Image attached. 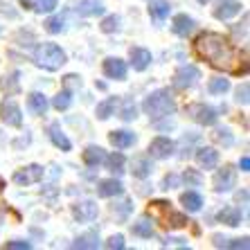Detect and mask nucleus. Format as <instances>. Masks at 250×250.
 Wrapping results in <instances>:
<instances>
[{
  "instance_id": "f257e3e1",
  "label": "nucleus",
  "mask_w": 250,
  "mask_h": 250,
  "mask_svg": "<svg viewBox=\"0 0 250 250\" xmlns=\"http://www.w3.org/2000/svg\"><path fill=\"white\" fill-rule=\"evenodd\" d=\"M194 50L214 70H223V72H230V75H241V70L246 72V63L239 47L219 32L198 34L196 41H194Z\"/></svg>"
},
{
  "instance_id": "f03ea898",
  "label": "nucleus",
  "mask_w": 250,
  "mask_h": 250,
  "mask_svg": "<svg viewBox=\"0 0 250 250\" xmlns=\"http://www.w3.org/2000/svg\"><path fill=\"white\" fill-rule=\"evenodd\" d=\"M149 216L156 219L165 230H181L185 228L187 223V216L178 209H174V205L169 203V201H151L149 203Z\"/></svg>"
},
{
  "instance_id": "7ed1b4c3",
  "label": "nucleus",
  "mask_w": 250,
  "mask_h": 250,
  "mask_svg": "<svg viewBox=\"0 0 250 250\" xmlns=\"http://www.w3.org/2000/svg\"><path fill=\"white\" fill-rule=\"evenodd\" d=\"M142 108L149 115V120H160V117L171 115L176 111V104H174V97L169 95V90H153L145 99Z\"/></svg>"
},
{
  "instance_id": "20e7f679",
  "label": "nucleus",
  "mask_w": 250,
  "mask_h": 250,
  "mask_svg": "<svg viewBox=\"0 0 250 250\" xmlns=\"http://www.w3.org/2000/svg\"><path fill=\"white\" fill-rule=\"evenodd\" d=\"M34 59H36V63L45 70H59L68 61L65 52L57 43H43V45H39L34 52Z\"/></svg>"
},
{
  "instance_id": "39448f33",
  "label": "nucleus",
  "mask_w": 250,
  "mask_h": 250,
  "mask_svg": "<svg viewBox=\"0 0 250 250\" xmlns=\"http://www.w3.org/2000/svg\"><path fill=\"white\" fill-rule=\"evenodd\" d=\"M187 115L192 117L194 122L203 124V126H212V124H216V120H219V115H216L214 108L208 106V104H201V102L187 106Z\"/></svg>"
},
{
  "instance_id": "423d86ee",
  "label": "nucleus",
  "mask_w": 250,
  "mask_h": 250,
  "mask_svg": "<svg viewBox=\"0 0 250 250\" xmlns=\"http://www.w3.org/2000/svg\"><path fill=\"white\" fill-rule=\"evenodd\" d=\"M198 79H201V70L196 65H181L174 75V86L185 90V88H192Z\"/></svg>"
},
{
  "instance_id": "0eeeda50",
  "label": "nucleus",
  "mask_w": 250,
  "mask_h": 250,
  "mask_svg": "<svg viewBox=\"0 0 250 250\" xmlns=\"http://www.w3.org/2000/svg\"><path fill=\"white\" fill-rule=\"evenodd\" d=\"M0 120H2L7 126H21V124H23L21 106H18L14 99H5V102L0 104Z\"/></svg>"
},
{
  "instance_id": "6e6552de",
  "label": "nucleus",
  "mask_w": 250,
  "mask_h": 250,
  "mask_svg": "<svg viewBox=\"0 0 250 250\" xmlns=\"http://www.w3.org/2000/svg\"><path fill=\"white\" fill-rule=\"evenodd\" d=\"M43 178V167L41 165H27L25 169L14 174V183L16 185H34Z\"/></svg>"
},
{
  "instance_id": "1a4fd4ad",
  "label": "nucleus",
  "mask_w": 250,
  "mask_h": 250,
  "mask_svg": "<svg viewBox=\"0 0 250 250\" xmlns=\"http://www.w3.org/2000/svg\"><path fill=\"white\" fill-rule=\"evenodd\" d=\"M234 181H237V174H234V169L230 167V165H226L223 169H219L214 176V189L219 194L223 192H230L234 187Z\"/></svg>"
},
{
  "instance_id": "9d476101",
  "label": "nucleus",
  "mask_w": 250,
  "mask_h": 250,
  "mask_svg": "<svg viewBox=\"0 0 250 250\" xmlns=\"http://www.w3.org/2000/svg\"><path fill=\"white\" fill-rule=\"evenodd\" d=\"M174 151H176V145L169 138H163V135H160V138H153L151 145H149V153H151V158H158V160L169 158Z\"/></svg>"
},
{
  "instance_id": "9b49d317",
  "label": "nucleus",
  "mask_w": 250,
  "mask_h": 250,
  "mask_svg": "<svg viewBox=\"0 0 250 250\" xmlns=\"http://www.w3.org/2000/svg\"><path fill=\"white\" fill-rule=\"evenodd\" d=\"M97 203L95 201H82V203L72 205V214H75V219L79 223H88L93 221V219H97Z\"/></svg>"
},
{
  "instance_id": "f8f14e48",
  "label": "nucleus",
  "mask_w": 250,
  "mask_h": 250,
  "mask_svg": "<svg viewBox=\"0 0 250 250\" xmlns=\"http://www.w3.org/2000/svg\"><path fill=\"white\" fill-rule=\"evenodd\" d=\"M104 75L108 79H124L126 77V63L117 57H108L104 61Z\"/></svg>"
},
{
  "instance_id": "ddd939ff",
  "label": "nucleus",
  "mask_w": 250,
  "mask_h": 250,
  "mask_svg": "<svg viewBox=\"0 0 250 250\" xmlns=\"http://www.w3.org/2000/svg\"><path fill=\"white\" fill-rule=\"evenodd\" d=\"M239 12H241V2H237V0H221V2L214 7V18L228 21V18L237 16Z\"/></svg>"
},
{
  "instance_id": "4468645a",
  "label": "nucleus",
  "mask_w": 250,
  "mask_h": 250,
  "mask_svg": "<svg viewBox=\"0 0 250 250\" xmlns=\"http://www.w3.org/2000/svg\"><path fill=\"white\" fill-rule=\"evenodd\" d=\"M196 160L203 169H216V165H219V151L212 149V146H203V149L196 151Z\"/></svg>"
},
{
  "instance_id": "2eb2a0df",
  "label": "nucleus",
  "mask_w": 250,
  "mask_h": 250,
  "mask_svg": "<svg viewBox=\"0 0 250 250\" xmlns=\"http://www.w3.org/2000/svg\"><path fill=\"white\" fill-rule=\"evenodd\" d=\"M124 192V185L115 178H108V181H99L97 185V194L102 198H111V196H120Z\"/></svg>"
},
{
  "instance_id": "dca6fc26",
  "label": "nucleus",
  "mask_w": 250,
  "mask_h": 250,
  "mask_svg": "<svg viewBox=\"0 0 250 250\" xmlns=\"http://www.w3.org/2000/svg\"><path fill=\"white\" fill-rule=\"evenodd\" d=\"M131 65L133 70H146L149 63H151V52L145 50V47H131Z\"/></svg>"
},
{
  "instance_id": "f3484780",
  "label": "nucleus",
  "mask_w": 250,
  "mask_h": 250,
  "mask_svg": "<svg viewBox=\"0 0 250 250\" xmlns=\"http://www.w3.org/2000/svg\"><path fill=\"white\" fill-rule=\"evenodd\" d=\"M108 140H111V145L115 149H128V146L135 145V133H131V131H111Z\"/></svg>"
},
{
  "instance_id": "a211bd4d",
  "label": "nucleus",
  "mask_w": 250,
  "mask_h": 250,
  "mask_svg": "<svg viewBox=\"0 0 250 250\" xmlns=\"http://www.w3.org/2000/svg\"><path fill=\"white\" fill-rule=\"evenodd\" d=\"M216 219L230 228H237V226H241V209L234 208V205H228V208H223L221 212L216 214Z\"/></svg>"
},
{
  "instance_id": "6ab92c4d",
  "label": "nucleus",
  "mask_w": 250,
  "mask_h": 250,
  "mask_svg": "<svg viewBox=\"0 0 250 250\" xmlns=\"http://www.w3.org/2000/svg\"><path fill=\"white\" fill-rule=\"evenodd\" d=\"M151 169H153V165L146 156H135L133 163H131V171H133L135 178H146V176L151 174Z\"/></svg>"
},
{
  "instance_id": "aec40b11",
  "label": "nucleus",
  "mask_w": 250,
  "mask_h": 250,
  "mask_svg": "<svg viewBox=\"0 0 250 250\" xmlns=\"http://www.w3.org/2000/svg\"><path fill=\"white\" fill-rule=\"evenodd\" d=\"M77 12L82 16H99V14H104V5L99 0H79L77 2Z\"/></svg>"
},
{
  "instance_id": "412c9836",
  "label": "nucleus",
  "mask_w": 250,
  "mask_h": 250,
  "mask_svg": "<svg viewBox=\"0 0 250 250\" xmlns=\"http://www.w3.org/2000/svg\"><path fill=\"white\" fill-rule=\"evenodd\" d=\"M169 12H171V7H169L167 0H151L149 2V16L153 18V21H165V18L169 16Z\"/></svg>"
},
{
  "instance_id": "4be33fe9",
  "label": "nucleus",
  "mask_w": 250,
  "mask_h": 250,
  "mask_svg": "<svg viewBox=\"0 0 250 250\" xmlns=\"http://www.w3.org/2000/svg\"><path fill=\"white\" fill-rule=\"evenodd\" d=\"M171 29H174V34H178V36H187L194 29V21L187 16V14H178V16H174Z\"/></svg>"
},
{
  "instance_id": "5701e85b",
  "label": "nucleus",
  "mask_w": 250,
  "mask_h": 250,
  "mask_svg": "<svg viewBox=\"0 0 250 250\" xmlns=\"http://www.w3.org/2000/svg\"><path fill=\"white\" fill-rule=\"evenodd\" d=\"M27 108L34 113V115H45V111H47L45 95H43V93H32L27 97Z\"/></svg>"
},
{
  "instance_id": "b1692460",
  "label": "nucleus",
  "mask_w": 250,
  "mask_h": 250,
  "mask_svg": "<svg viewBox=\"0 0 250 250\" xmlns=\"http://www.w3.org/2000/svg\"><path fill=\"white\" fill-rule=\"evenodd\" d=\"M104 160H106V153L102 146H88L86 151H83V163L88 167H99Z\"/></svg>"
},
{
  "instance_id": "393cba45",
  "label": "nucleus",
  "mask_w": 250,
  "mask_h": 250,
  "mask_svg": "<svg viewBox=\"0 0 250 250\" xmlns=\"http://www.w3.org/2000/svg\"><path fill=\"white\" fill-rule=\"evenodd\" d=\"M50 138H52V142L61 149V151H70V140L65 138V133L61 131V126L59 124H50Z\"/></svg>"
},
{
  "instance_id": "a878e982",
  "label": "nucleus",
  "mask_w": 250,
  "mask_h": 250,
  "mask_svg": "<svg viewBox=\"0 0 250 250\" xmlns=\"http://www.w3.org/2000/svg\"><path fill=\"white\" fill-rule=\"evenodd\" d=\"M181 203L187 212H198V209L203 208V198H201V194H196V192H185L181 196Z\"/></svg>"
},
{
  "instance_id": "bb28decb",
  "label": "nucleus",
  "mask_w": 250,
  "mask_h": 250,
  "mask_svg": "<svg viewBox=\"0 0 250 250\" xmlns=\"http://www.w3.org/2000/svg\"><path fill=\"white\" fill-rule=\"evenodd\" d=\"M115 106H117V99L115 97H108V99H104V102H99L97 104V117L99 120H108V117L115 113Z\"/></svg>"
},
{
  "instance_id": "cd10ccee",
  "label": "nucleus",
  "mask_w": 250,
  "mask_h": 250,
  "mask_svg": "<svg viewBox=\"0 0 250 250\" xmlns=\"http://www.w3.org/2000/svg\"><path fill=\"white\" fill-rule=\"evenodd\" d=\"M131 230H133L135 237H142V239H151L153 234H156V232H153V226L149 223V219H142V221L133 223V228H131Z\"/></svg>"
},
{
  "instance_id": "c85d7f7f",
  "label": "nucleus",
  "mask_w": 250,
  "mask_h": 250,
  "mask_svg": "<svg viewBox=\"0 0 250 250\" xmlns=\"http://www.w3.org/2000/svg\"><path fill=\"white\" fill-rule=\"evenodd\" d=\"M72 248H99V237L97 232H88V234H82V237L77 239Z\"/></svg>"
},
{
  "instance_id": "c756f323",
  "label": "nucleus",
  "mask_w": 250,
  "mask_h": 250,
  "mask_svg": "<svg viewBox=\"0 0 250 250\" xmlns=\"http://www.w3.org/2000/svg\"><path fill=\"white\" fill-rule=\"evenodd\" d=\"M52 104L57 111H65L70 104H72V93H70V88H65V90H61V93H57V97L52 99Z\"/></svg>"
},
{
  "instance_id": "7c9ffc66",
  "label": "nucleus",
  "mask_w": 250,
  "mask_h": 250,
  "mask_svg": "<svg viewBox=\"0 0 250 250\" xmlns=\"http://www.w3.org/2000/svg\"><path fill=\"white\" fill-rule=\"evenodd\" d=\"M104 163H108V169H111L113 174H122V171H124V156L120 151L113 153L111 158H106Z\"/></svg>"
},
{
  "instance_id": "2f4dec72",
  "label": "nucleus",
  "mask_w": 250,
  "mask_h": 250,
  "mask_svg": "<svg viewBox=\"0 0 250 250\" xmlns=\"http://www.w3.org/2000/svg\"><path fill=\"white\" fill-rule=\"evenodd\" d=\"M208 90L212 95H223L230 90V82H228V79H212V82L208 83Z\"/></svg>"
},
{
  "instance_id": "473e14b6",
  "label": "nucleus",
  "mask_w": 250,
  "mask_h": 250,
  "mask_svg": "<svg viewBox=\"0 0 250 250\" xmlns=\"http://www.w3.org/2000/svg\"><path fill=\"white\" fill-rule=\"evenodd\" d=\"M120 29V16H106L104 21H102V32H106V34H111V32H117Z\"/></svg>"
},
{
  "instance_id": "72a5a7b5",
  "label": "nucleus",
  "mask_w": 250,
  "mask_h": 250,
  "mask_svg": "<svg viewBox=\"0 0 250 250\" xmlns=\"http://www.w3.org/2000/svg\"><path fill=\"white\" fill-rule=\"evenodd\" d=\"M135 113H138V108H135V104H133V99H126L124 102V108H122V113H120V117H122L124 122H131V120H135Z\"/></svg>"
},
{
  "instance_id": "f704fd0d",
  "label": "nucleus",
  "mask_w": 250,
  "mask_h": 250,
  "mask_svg": "<svg viewBox=\"0 0 250 250\" xmlns=\"http://www.w3.org/2000/svg\"><path fill=\"white\" fill-rule=\"evenodd\" d=\"M214 140L219 145H226V146H232V142H234V138L230 135V128H216Z\"/></svg>"
},
{
  "instance_id": "c9c22d12",
  "label": "nucleus",
  "mask_w": 250,
  "mask_h": 250,
  "mask_svg": "<svg viewBox=\"0 0 250 250\" xmlns=\"http://www.w3.org/2000/svg\"><path fill=\"white\" fill-rule=\"evenodd\" d=\"M45 29L50 32V34H59V32H63V18L61 16L50 18V21L45 23Z\"/></svg>"
},
{
  "instance_id": "e433bc0d",
  "label": "nucleus",
  "mask_w": 250,
  "mask_h": 250,
  "mask_svg": "<svg viewBox=\"0 0 250 250\" xmlns=\"http://www.w3.org/2000/svg\"><path fill=\"white\" fill-rule=\"evenodd\" d=\"M57 2H59V0H36V7H34V9L39 14H50V12H54Z\"/></svg>"
},
{
  "instance_id": "4c0bfd02",
  "label": "nucleus",
  "mask_w": 250,
  "mask_h": 250,
  "mask_svg": "<svg viewBox=\"0 0 250 250\" xmlns=\"http://www.w3.org/2000/svg\"><path fill=\"white\" fill-rule=\"evenodd\" d=\"M106 248H111V250H122V248H124V237H122V234H113V237L106 241Z\"/></svg>"
},
{
  "instance_id": "58836bf2",
  "label": "nucleus",
  "mask_w": 250,
  "mask_h": 250,
  "mask_svg": "<svg viewBox=\"0 0 250 250\" xmlns=\"http://www.w3.org/2000/svg\"><path fill=\"white\" fill-rule=\"evenodd\" d=\"M248 241H250L248 237H244V239H232V241L223 244V248H244V250H248V246H250Z\"/></svg>"
},
{
  "instance_id": "ea45409f",
  "label": "nucleus",
  "mask_w": 250,
  "mask_h": 250,
  "mask_svg": "<svg viewBox=\"0 0 250 250\" xmlns=\"http://www.w3.org/2000/svg\"><path fill=\"white\" fill-rule=\"evenodd\" d=\"M248 93H250V86L248 83H244V86H239L237 88V102L239 104H248Z\"/></svg>"
},
{
  "instance_id": "a19ab883",
  "label": "nucleus",
  "mask_w": 250,
  "mask_h": 250,
  "mask_svg": "<svg viewBox=\"0 0 250 250\" xmlns=\"http://www.w3.org/2000/svg\"><path fill=\"white\" fill-rule=\"evenodd\" d=\"M5 248L7 250H29L32 244H27V241H7Z\"/></svg>"
},
{
  "instance_id": "79ce46f5",
  "label": "nucleus",
  "mask_w": 250,
  "mask_h": 250,
  "mask_svg": "<svg viewBox=\"0 0 250 250\" xmlns=\"http://www.w3.org/2000/svg\"><path fill=\"white\" fill-rule=\"evenodd\" d=\"M183 178H185L187 183H192V185H198V183H201V176H198L196 171H192V169H187V171H185V176H183Z\"/></svg>"
},
{
  "instance_id": "37998d69",
  "label": "nucleus",
  "mask_w": 250,
  "mask_h": 250,
  "mask_svg": "<svg viewBox=\"0 0 250 250\" xmlns=\"http://www.w3.org/2000/svg\"><path fill=\"white\" fill-rule=\"evenodd\" d=\"M165 189H171V187H176L178 185V176H174V174H169V176H165Z\"/></svg>"
},
{
  "instance_id": "c03bdc74",
  "label": "nucleus",
  "mask_w": 250,
  "mask_h": 250,
  "mask_svg": "<svg viewBox=\"0 0 250 250\" xmlns=\"http://www.w3.org/2000/svg\"><path fill=\"white\" fill-rule=\"evenodd\" d=\"M65 86H82V79L77 75H68L65 77Z\"/></svg>"
},
{
  "instance_id": "a18cd8bd",
  "label": "nucleus",
  "mask_w": 250,
  "mask_h": 250,
  "mask_svg": "<svg viewBox=\"0 0 250 250\" xmlns=\"http://www.w3.org/2000/svg\"><path fill=\"white\" fill-rule=\"evenodd\" d=\"M239 167H241V171H250V158L244 156L241 160H239Z\"/></svg>"
},
{
  "instance_id": "49530a36",
  "label": "nucleus",
  "mask_w": 250,
  "mask_h": 250,
  "mask_svg": "<svg viewBox=\"0 0 250 250\" xmlns=\"http://www.w3.org/2000/svg\"><path fill=\"white\" fill-rule=\"evenodd\" d=\"M21 2H23L25 7H32V0H21Z\"/></svg>"
},
{
  "instance_id": "de8ad7c7",
  "label": "nucleus",
  "mask_w": 250,
  "mask_h": 250,
  "mask_svg": "<svg viewBox=\"0 0 250 250\" xmlns=\"http://www.w3.org/2000/svg\"><path fill=\"white\" fill-rule=\"evenodd\" d=\"M198 2H201V5H205V2H209V0H198Z\"/></svg>"
}]
</instances>
